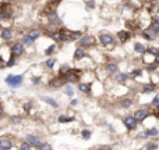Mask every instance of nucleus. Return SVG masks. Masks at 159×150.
Wrapping results in <instances>:
<instances>
[{
	"mask_svg": "<svg viewBox=\"0 0 159 150\" xmlns=\"http://www.w3.org/2000/svg\"><path fill=\"white\" fill-rule=\"evenodd\" d=\"M78 89H80L81 92H84V93H90V92H91L90 85H87V83H80V85H78Z\"/></svg>",
	"mask_w": 159,
	"mask_h": 150,
	"instance_id": "f3484780",
	"label": "nucleus"
},
{
	"mask_svg": "<svg viewBox=\"0 0 159 150\" xmlns=\"http://www.w3.org/2000/svg\"><path fill=\"white\" fill-rule=\"evenodd\" d=\"M145 149H147V150H156V149H158V145H156V142H149Z\"/></svg>",
	"mask_w": 159,
	"mask_h": 150,
	"instance_id": "a878e982",
	"label": "nucleus"
},
{
	"mask_svg": "<svg viewBox=\"0 0 159 150\" xmlns=\"http://www.w3.org/2000/svg\"><path fill=\"white\" fill-rule=\"evenodd\" d=\"M54 63H56V60H54V59H49V60H46V61H45V64H46V67H48V68H52L53 65H54Z\"/></svg>",
	"mask_w": 159,
	"mask_h": 150,
	"instance_id": "c756f323",
	"label": "nucleus"
},
{
	"mask_svg": "<svg viewBox=\"0 0 159 150\" xmlns=\"http://www.w3.org/2000/svg\"><path fill=\"white\" fill-rule=\"evenodd\" d=\"M85 56H87V53H85L82 49H77L74 52V59L75 60H81V59H84Z\"/></svg>",
	"mask_w": 159,
	"mask_h": 150,
	"instance_id": "ddd939ff",
	"label": "nucleus"
},
{
	"mask_svg": "<svg viewBox=\"0 0 159 150\" xmlns=\"http://www.w3.org/2000/svg\"><path fill=\"white\" fill-rule=\"evenodd\" d=\"M70 71H71V68H70L69 65H63V67L60 68V71H59V75H60V76H66Z\"/></svg>",
	"mask_w": 159,
	"mask_h": 150,
	"instance_id": "dca6fc26",
	"label": "nucleus"
},
{
	"mask_svg": "<svg viewBox=\"0 0 159 150\" xmlns=\"http://www.w3.org/2000/svg\"><path fill=\"white\" fill-rule=\"evenodd\" d=\"M158 134H159L158 129L152 128V129H148L147 132H144V134L141 135V136H158Z\"/></svg>",
	"mask_w": 159,
	"mask_h": 150,
	"instance_id": "2eb2a0df",
	"label": "nucleus"
},
{
	"mask_svg": "<svg viewBox=\"0 0 159 150\" xmlns=\"http://www.w3.org/2000/svg\"><path fill=\"white\" fill-rule=\"evenodd\" d=\"M80 76H81V71L71 70L69 74L66 75V81H67V82H77V81L80 79Z\"/></svg>",
	"mask_w": 159,
	"mask_h": 150,
	"instance_id": "f03ea898",
	"label": "nucleus"
},
{
	"mask_svg": "<svg viewBox=\"0 0 159 150\" xmlns=\"http://www.w3.org/2000/svg\"><path fill=\"white\" fill-rule=\"evenodd\" d=\"M20 150H31V145L29 143H22L20 146Z\"/></svg>",
	"mask_w": 159,
	"mask_h": 150,
	"instance_id": "e433bc0d",
	"label": "nucleus"
},
{
	"mask_svg": "<svg viewBox=\"0 0 159 150\" xmlns=\"http://www.w3.org/2000/svg\"><path fill=\"white\" fill-rule=\"evenodd\" d=\"M49 86H50V88H59V86H60V79H56V78H54V79H52L50 81V82H49Z\"/></svg>",
	"mask_w": 159,
	"mask_h": 150,
	"instance_id": "5701e85b",
	"label": "nucleus"
},
{
	"mask_svg": "<svg viewBox=\"0 0 159 150\" xmlns=\"http://www.w3.org/2000/svg\"><path fill=\"white\" fill-rule=\"evenodd\" d=\"M134 50L137 53H145V47H144L141 43H134Z\"/></svg>",
	"mask_w": 159,
	"mask_h": 150,
	"instance_id": "a211bd4d",
	"label": "nucleus"
},
{
	"mask_svg": "<svg viewBox=\"0 0 159 150\" xmlns=\"http://www.w3.org/2000/svg\"><path fill=\"white\" fill-rule=\"evenodd\" d=\"M78 38H81V32H80V31L70 32V40H75V39H78Z\"/></svg>",
	"mask_w": 159,
	"mask_h": 150,
	"instance_id": "4be33fe9",
	"label": "nucleus"
},
{
	"mask_svg": "<svg viewBox=\"0 0 159 150\" xmlns=\"http://www.w3.org/2000/svg\"><path fill=\"white\" fill-rule=\"evenodd\" d=\"M127 78H128V75H126V74H120L119 76H117L119 82H126V81H127Z\"/></svg>",
	"mask_w": 159,
	"mask_h": 150,
	"instance_id": "473e14b6",
	"label": "nucleus"
},
{
	"mask_svg": "<svg viewBox=\"0 0 159 150\" xmlns=\"http://www.w3.org/2000/svg\"><path fill=\"white\" fill-rule=\"evenodd\" d=\"M156 65H158L156 63H155L154 65H148V71H154V70H156Z\"/></svg>",
	"mask_w": 159,
	"mask_h": 150,
	"instance_id": "c03bdc74",
	"label": "nucleus"
},
{
	"mask_svg": "<svg viewBox=\"0 0 159 150\" xmlns=\"http://www.w3.org/2000/svg\"><path fill=\"white\" fill-rule=\"evenodd\" d=\"M141 74H143V71H141V70H134V71L131 72L132 76H140Z\"/></svg>",
	"mask_w": 159,
	"mask_h": 150,
	"instance_id": "58836bf2",
	"label": "nucleus"
},
{
	"mask_svg": "<svg viewBox=\"0 0 159 150\" xmlns=\"http://www.w3.org/2000/svg\"><path fill=\"white\" fill-rule=\"evenodd\" d=\"M80 45L81 46H92L94 45V38H91V36H82V38H80Z\"/></svg>",
	"mask_w": 159,
	"mask_h": 150,
	"instance_id": "1a4fd4ad",
	"label": "nucleus"
},
{
	"mask_svg": "<svg viewBox=\"0 0 159 150\" xmlns=\"http://www.w3.org/2000/svg\"><path fill=\"white\" fill-rule=\"evenodd\" d=\"M152 104H154L155 107H156V108L159 110V97H155L154 100H152Z\"/></svg>",
	"mask_w": 159,
	"mask_h": 150,
	"instance_id": "ea45409f",
	"label": "nucleus"
},
{
	"mask_svg": "<svg viewBox=\"0 0 159 150\" xmlns=\"http://www.w3.org/2000/svg\"><path fill=\"white\" fill-rule=\"evenodd\" d=\"M6 82L13 88H18L22 82V75H9L6 78Z\"/></svg>",
	"mask_w": 159,
	"mask_h": 150,
	"instance_id": "f257e3e1",
	"label": "nucleus"
},
{
	"mask_svg": "<svg viewBox=\"0 0 159 150\" xmlns=\"http://www.w3.org/2000/svg\"><path fill=\"white\" fill-rule=\"evenodd\" d=\"M106 72L109 75H113L117 72V65L115 64V63H110V64L106 65Z\"/></svg>",
	"mask_w": 159,
	"mask_h": 150,
	"instance_id": "9b49d317",
	"label": "nucleus"
},
{
	"mask_svg": "<svg viewBox=\"0 0 159 150\" xmlns=\"http://www.w3.org/2000/svg\"><path fill=\"white\" fill-rule=\"evenodd\" d=\"M7 65H9V67H13V65H16V60H14V57H11V59L9 60Z\"/></svg>",
	"mask_w": 159,
	"mask_h": 150,
	"instance_id": "79ce46f5",
	"label": "nucleus"
},
{
	"mask_svg": "<svg viewBox=\"0 0 159 150\" xmlns=\"http://www.w3.org/2000/svg\"><path fill=\"white\" fill-rule=\"evenodd\" d=\"M154 89H155V86L149 83V85H145V86H144V88H143V92H144V93H149V92H152Z\"/></svg>",
	"mask_w": 159,
	"mask_h": 150,
	"instance_id": "393cba45",
	"label": "nucleus"
},
{
	"mask_svg": "<svg viewBox=\"0 0 159 150\" xmlns=\"http://www.w3.org/2000/svg\"><path fill=\"white\" fill-rule=\"evenodd\" d=\"M38 149H39V150H52V146L49 145V143H46V142H43V143L39 146Z\"/></svg>",
	"mask_w": 159,
	"mask_h": 150,
	"instance_id": "bb28decb",
	"label": "nucleus"
},
{
	"mask_svg": "<svg viewBox=\"0 0 159 150\" xmlns=\"http://www.w3.org/2000/svg\"><path fill=\"white\" fill-rule=\"evenodd\" d=\"M11 36H13V31H11V29H3V31H1V38H3L4 40L11 39Z\"/></svg>",
	"mask_w": 159,
	"mask_h": 150,
	"instance_id": "4468645a",
	"label": "nucleus"
},
{
	"mask_svg": "<svg viewBox=\"0 0 159 150\" xmlns=\"http://www.w3.org/2000/svg\"><path fill=\"white\" fill-rule=\"evenodd\" d=\"M11 53H13V56H20V54H22L24 53V45H22V43H16V45H13Z\"/></svg>",
	"mask_w": 159,
	"mask_h": 150,
	"instance_id": "0eeeda50",
	"label": "nucleus"
},
{
	"mask_svg": "<svg viewBox=\"0 0 159 150\" xmlns=\"http://www.w3.org/2000/svg\"><path fill=\"white\" fill-rule=\"evenodd\" d=\"M149 115V112L147 111V110H137V111L134 112V115H132V117L135 118V120H137V121H140V122H141V121H144V120H145V118L148 117Z\"/></svg>",
	"mask_w": 159,
	"mask_h": 150,
	"instance_id": "7ed1b4c3",
	"label": "nucleus"
},
{
	"mask_svg": "<svg viewBox=\"0 0 159 150\" xmlns=\"http://www.w3.org/2000/svg\"><path fill=\"white\" fill-rule=\"evenodd\" d=\"M147 53L152 54V56H155V57H156V56L159 54V50H158V49H155V47H151V49H148V50H147Z\"/></svg>",
	"mask_w": 159,
	"mask_h": 150,
	"instance_id": "c85d7f7f",
	"label": "nucleus"
},
{
	"mask_svg": "<svg viewBox=\"0 0 159 150\" xmlns=\"http://www.w3.org/2000/svg\"><path fill=\"white\" fill-rule=\"evenodd\" d=\"M22 45H26V46H29V45H32V43H34V39H32L31 36H28V35H26V36H24L22 38Z\"/></svg>",
	"mask_w": 159,
	"mask_h": 150,
	"instance_id": "6ab92c4d",
	"label": "nucleus"
},
{
	"mask_svg": "<svg viewBox=\"0 0 159 150\" xmlns=\"http://www.w3.org/2000/svg\"><path fill=\"white\" fill-rule=\"evenodd\" d=\"M94 6H95V1H94V0H91V1H87V7H88V8H94Z\"/></svg>",
	"mask_w": 159,
	"mask_h": 150,
	"instance_id": "37998d69",
	"label": "nucleus"
},
{
	"mask_svg": "<svg viewBox=\"0 0 159 150\" xmlns=\"http://www.w3.org/2000/svg\"><path fill=\"white\" fill-rule=\"evenodd\" d=\"M123 124L127 127V129H134L137 127V120L134 117H126L123 120Z\"/></svg>",
	"mask_w": 159,
	"mask_h": 150,
	"instance_id": "20e7f679",
	"label": "nucleus"
},
{
	"mask_svg": "<svg viewBox=\"0 0 159 150\" xmlns=\"http://www.w3.org/2000/svg\"><path fill=\"white\" fill-rule=\"evenodd\" d=\"M54 49H56V46H54V45H52L50 47H48V49H46V50H45V53H46V54H49V56H50V54H52L53 52H54Z\"/></svg>",
	"mask_w": 159,
	"mask_h": 150,
	"instance_id": "c9c22d12",
	"label": "nucleus"
},
{
	"mask_svg": "<svg viewBox=\"0 0 159 150\" xmlns=\"http://www.w3.org/2000/svg\"><path fill=\"white\" fill-rule=\"evenodd\" d=\"M151 29H152L154 32L158 33V32H159V21H154V22H152V25H151Z\"/></svg>",
	"mask_w": 159,
	"mask_h": 150,
	"instance_id": "cd10ccee",
	"label": "nucleus"
},
{
	"mask_svg": "<svg viewBox=\"0 0 159 150\" xmlns=\"http://www.w3.org/2000/svg\"><path fill=\"white\" fill-rule=\"evenodd\" d=\"M10 14L9 13H6V11H1V14H0V20H6V18H9Z\"/></svg>",
	"mask_w": 159,
	"mask_h": 150,
	"instance_id": "4c0bfd02",
	"label": "nucleus"
},
{
	"mask_svg": "<svg viewBox=\"0 0 159 150\" xmlns=\"http://www.w3.org/2000/svg\"><path fill=\"white\" fill-rule=\"evenodd\" d=\"M99 42L102 45H105V46H109L113 43V36L112 35H107V33H102L101 36H99Z\"/></svg>",
	"mask_w": 159,
	"mask_h": 150,
	"instance_id": "423d86ee",
	"label": "nucleus"
},
{
	"mask_svg": "<svg viewBox=\"0 0 159 150\" xmlns=\"http://www.w3.org/2000/svg\"><path fill=\"white\" fill-rule=\"evenodd\" d=\"M11 122L13 124H21L22 122V120H21V117H11Z\"/></svg>",
	"mask_w": 159,
	"mask_h": 150,
	"instance_id": "f704fd0d",
	"label": "nucleus"
},
{
	"mask_svg": "<svg viewBox=\"0 0 159 150\" xmlns=\"http://www.w3.org/2000/svg\"><path fill=\"white\" fill-rule=\"evenodd\" d=\"M117 36H119V39H120L122 42H127L128 39H130V33H128L127 31H120V32L117 33Z\"/></svg>",
	"mask_w": 159,
	"mask_h": 150,
	"instance_id": "f8f14e48",
	"label": "nucleus"
},
{
	"mask_svg": "<svg viewBox=\"0 0 159 150\" xmlns=\"http://www.w3.org/2000/svg\"><path fill=\"white\" fill-rule=\"evenodd\" d=\"M66 93H67L69 96H73V89H71V86H66Z\"/></svg>",
	"mask_w": 159,
	"mask_h": 150,
	"instance_id": "a19ab883",
	"label": "nucleus"
},
{
	"mask_svg": "<svg viewBox=\"0 0 159 150\" xmlns=\"http://www.w3.org/2000/svg\"><path fill=\"white\" fill-rule=\"evenodd\" d=\"M143 35H144V38L148 39V40H154L155 38H156V32H154L151 28H149V29H144Z\"/></svg>",
	"mask_w": 159,
	"mask_h": 150,
	"instance_id": "9d476101",
	"label": "nucleus"
},
{
	"mask_svg": "<svg viewBox=\"0 0 159 150\" xmlns=\"http://www.w3.org/2000/svg\"><path fill=\"white\" fill-rule=\"evenodd\" d=\"M75 104H77V100H75V99L74 100H71V106H75Z\"/></svg>",
	"mask_w": 159,
	"mask_h": 150,
	"instance_id": "de8ad7c7",
	"label": "nucleus"
},
{
	"mask_svg": "<svg viewBox=\"0 0 159 150\" xmlns=\"http://www.w3.org/2000/svg\"><path fill=\"white\" fill-rule=\"evenodd\" d=\"M25 140H26V143H29V145L34 146V147H39V146L42 145L41 140L38 139L37 136H34V135H28V136L25 138Z\"/></svg>",
	"mask_w": 159,
	"mask_h": 150,
	"instance_id": "39448f33",
	"label": "nucleus"
},
{
	"mask_svg": "<svg viewBox=\"0 0 159 150\" xmlns=\"http://www.w3.org/2000/svg\"><path fill=\"white\" fill-rule=\"evenodd\" d=\"M155 63H156V64H159V54L156 56V59H155Z\"/></svg>",
	"mask_w": 159,
	"mask_h": 150,
	"instance_id": "09e8293b",
	"label": "nucleus"
},
{
	"mask_svg": "<svg viewBox=\"0 0 159 150\" xmlns=\"http://www.w3.org/2000/svg\"><path fill=\"white\" fill-rule=\"evenodd\" d=\"M32 82H34V83H38V82H39V78H34V76H32Z\"/></svg>",
	"mask_w": 159,
	"mask_h": 150,
	"instance_id": "49530a36",
	"label": "nucleus"
},
{
	"mask_svg": "<svg viewBox=\"0 0 159 150\" xmlns=\"http://www.w3.org/2000/svg\"><path fill=\"white\" fill-rule=\"evenodd\" d=\"M82 138H84V139H90L91 138V131L84 129V131H82Z\"/></svg>",
	"mask_w": 159,
	"mask_h": 150,
	"instance_id": "72a5a7b5",
	"label": "nucleus"
},
{
	"mask_svg": "<svg viewBox=\"0 0 159 150\" xmlns=\"http://www.w3.org/2000/svg\"><path fill=\"white\" fill-rule=\"evenodd\" d=\"M13 147V142L10 139H7V138H3V139L0 140V150H9Z\"/></svg>",
	"mask_w": 159,
	"mask_h": 150,
	"instance_id": "6e6552de",
	"label": "nucleus"
},
{
	"mask_svg": "<svg viewBox=\"0 0 159 150\" xmlns=\"http://www.w3.org/2000/svg\"><path fill=\"white\" fill-rule=\"evenodd\" d=\"M131 100H130V99H124V100H123V102H122V106H123V107H124V108H127V107H130V106H131Z\"/></svg>",
	"mask_w": 159,
	"mask_h": 150,
	"instance_id": "7c9ffc66",
	"label": "nucleus"
},
{
	"mask_svg": "<svg viewBox=\"0 0 159 150\" xmlns=\"http://www.w3.org/2000/svg\"><path fill=\"white\" fill-rule=\"evenodd\" d=\"M59 121H60V122H71V121H74V117H66V115H60V117H59Z\"/></svg>",
	"mask_w": 159,
	"mask_h": 150,
	"instance_id": "412c9836",
	"label": "nucleus"
},
{
	"mask_svg": "<svg viewBox=\"0 0 159 150\" xmlns=\"http://www.w3.org/2000/svg\"><path fill=\"white\" fill-rule=\"evenodd\" d=\"M28 36H31L32 39H34V40H35V39H37V38H39V32H38V31H31V32L28 33Z\"/></svg>",
	"mask_w": 159,
	"mask_h": 150,
	"instance_id": "2f4dec72",
	"label": "nucleus"
},
{
	"mask_svg": "<svg viewBox=\"0 0 159 150\" xmlns=\"http://www.w3.org/2000/svg\"><path fill=\"white\" fill-rule=\"evenodd\" d=\"M49 20H50L52 22L59 21V16L56 14V11H52V13H49Z\"/></svg>",
	"mask_w": 159,
	"mask_h": 150,
	"instance_id": "b1692460",
	"label": "nucleus"
},
{
	"mask_svg": "<svg viewBox=\"0 0 159 150\" xmlns=\"http://www.w3.org/2000/svg\"><path fill=\"white\" fill-rule=\"evenodd\" d=\"M24 107H25V111H29V110H31V107H32V104H31V103H26Z\"/></svg>",
	"mask_w": 159,
	"mask_h": 150,
	"instance_id": "a18cd8bd",
	"label": "nucleus"
},
{
	"mask_svg": "<svg viewBox=\"0 0 159 150\" xmlns=\"http://www.w3.org/2000/svg\"><path fill=\"white\" fill-rule=\"evenodd\" d=\"M42 100H43V102H46V103H49V104H50V106H53V107H59L57 103L54 102L53 99H50V97H42Z\"/></svg>",
	"mask_w": 159,
	"mask_h": 150,
	"instance_id": "aec40b11",
	"label": "nucleus"
}]
</instances>
